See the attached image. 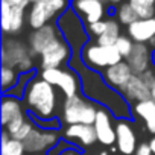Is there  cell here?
<instances>
[{"label": "cell", "instance_id": "17", "mask_svg": "<svg viewBox=\"0 0 155 155\" xmlns=\"http://www.w3.org/2000/svg\"><path fill=\"white\" fill-rule=\"evenodd\" d=\"M64 135L71 143H78L82 147H90L97 141V134L93 125H68Z\"/></svg>", "mask_w": 155, "mask_h": 155}, {"label": "cell", "instance_id": "33", "mask_svg": "<svg viewBox=\"0 0 155 155\" xmlns=\"http://www.w3.org/2000/svg\"><path fill=\"white\" fill-rule=\"evenodd\" d=\"M2 2H5L11 6H20V8H25V9L28 8V5H31L29 0H2Z\"/></svg>", "mask_w": 155, "mask_h": 155}, {"label": "cell", "instance_id": "22", "mask_svg": "<svg viewBox=\"0 0 155 155\" xmlns=\"http://www.w3.org/2000/svg\"><path fill=\"white\" fill-rule=\"evenodd\" d=\"M134 113L144 122L146 129L155 135V102L152 99L134 105Z\"/></svg>", "mask_w": 155, "mask_h": 155}, {"label": "cell", "instance_id": "42", "mask_svg": "<svg viewBox=\"0 0 155 155\" xmlns=\"http://www.w3.org/2000/svg\"><path fill=\"white\" fill-rule=\"evenodd\" d=\"M153 18H155V17H153Z\"/></svg>", "mask_w": 155, "mask_h": 155}, {"label": "cell", "instance_id": "3", "mask_svg": "<svg viewBox=\"0 0 155 155\" xmlns=\"http://www.w3.org/2000/svg\"><path fill=\"white\" fill-rule=\"evenodd\" d=\"M99 107L88 97L76 94L65 97L62 102V120L68 125H93Z\"/></svg>", "mask_w": 155, "mask_h": 155}, {"label": "cell", "instance_id": "4", "mask_svg": "<svg viewBox=\"0 0 155 155\" xmlns=\"http://www.w3.org/2000/svg\"><path fill=\"white\" fill-rule=\"evenodd\" d=\"M82 23L84 21L74 12V9H68L65 14H62L58 18V23H56L62 37L70 44L73 55H78V53L81 55L82 49L87 46V41H88V35Z\"/></svg>", "mask_w": 155, "mask_h": 155}, {"label": "cell", "instance_id": "28", "mask_svg": "<svg viewBox=\"0 0 155 155\" xmlns=\"http://www.w3.org/2000/svg\"><path fill=\"white\" fill-rule=\"evenodd\" d=\"M116 47H117L119 53L126 59V58L129 56V53H131L132 47H134V41H132L129 37L120 35V38H119V40H117V43H116Z\"/></svg>", "mask_w": 155, "mask_h": 155}, {"label": "cell", "instance_id": "39", "mask_svg": "<svg viewBox=\"0 0 155 155\" xmlns=\"http://www.w3.org/2000/svg\"><path fill=\"white\" fill-rule=\"evenodd\" d=\"M152 62H153V64H155V50H153V52H152Z\"/></svg>", "mask_w": 155, "mask_h": 155}, {"label": "cell", "instance_id": "1", "mask_svg": "<svg viewBox=\"0 0 155 155\" xmlns=\"http://www.w3.org/2000/svg\"><path fill=\"white\" fill-rule=\"evenodd\" d=\"M76 59L78 56L73 55L70 64L73 70H76L81 78V90L85 94V97L101 104L104 108L111 111L113 116L119 117V120L128 119L131 111H129V102L125 99V96L113 90L105 82L104 74H99L96 70H91L90 67H87L81 58L79 61Z\"/></svg>", "mask_w": 155, "mask_h": 155}, {"label": "cell", "instance_id": "26", "mask_svg": "<svg viewBox=\"0 0 155 155\" xmlns=\"http://www.w3.org/2000/svg\"><path fill=\"white\" fill-rule=\"evenodd\" d=\"M0 74H2V91L3 94H8L17 84L20 79V73L15 68L11 67H5L2 65V70H0Z\"/></svg>", "mask_w": 155, "mask_h": 155}, {"label": "cell", "instance_id": "14", "mask_svg": "<svg viewBox=\"0 0 155 155\" xmlns=\"http://www.w3.org/2000/svg\"><path fill=\"white\" fill-rule=\"evenodd\" d=\"M111 111H108L104 107H99L96 120L93 123L96 134H97V141L105 144V146H113L116 143V126L111 122Z\"/></svg>", "mask_w": 155, "mask_h": 155}, {"label": "cell", "instance_id": "24", "mask_svg": "<svg viewBox=\"0 0 155 155\" xmlns=\"http://www.w3.org/2000/svg\"><path fill=\"white\" fill-rule=\"evenodd\" d=\"M119 38H120V23L114 18H108L107 20V29L96 40V43L101 44V46H116Z\"/></svg>", "mask_w": 155, "mask_h": 155}, {"label": "cell", "instance_id": "19", "mask_svg": "<svg viewBox=\"0 0 155 155\" xmlns=\"http://www.w3.org/2000/svg\"><path fill=\"white\" fill-rule=\"evenodd\" d=\"M128 37L134 43H150V40L155 37V18H138L128 26Z\"/></svg>", "mask_w": 155, "mask_h": 155}, {"label": "cell", "instance_id": "7", "mask_svg": "<svg viewBox=\"0 0 155 155\" xmlns=\"http://www.w3.org/2000/svg\"><path fill=\"white\" fill-rule=\"evenodd\" d=\"M81 59L91 70H105L123 61V56L119 53L116 46H101L97 43H91L82 49Z\"/></svg>", "mask_w": 155, "mask_h": 155}, {"label": "cell", "instance_id": "31", "mask_svg": "<svg viewBox=\"0 0 155 155\" xmlns=\"http://www.w3.org/2000/svg\"><path fill=\"white\" fill-rule=\"evenodd\" d=\"M68 149H71L67 143H64V141H61V143H58L50 152H49V155H64Z\"/></svg>", "mask_w": 155, "mask_h": 155}, {"label": "cell", "instance_id": "32", "mask_svg": "<svg viewBox=\"0 0 155 155\" xmlns=\"http://www.w3.org/2000/svg\"><path fill=\"white\" fill-rule=\"evenodd\" d=\"M135 155H153V152H152V149H150V144H149V143H140V144L137 146Z\"/></svg>", "mask_w": 155, "mask_h": 155}, {"label": "cell", "instance_id": "38", "mask_svg": "<svg viewBox=\"0 0 155 155\" xmlns=\"http://www.w3.org/2000/svg\"><path fill=\"white\" fill-rule=\"evenodd\" d=\"M149 44H150V46L153 47V50H155V37H153L152 40H150V43H149Z\"/></svg>", "mask_w": 155, "mask_h": 155}, {"label": "cell", "instance_id": "15", "mask_svg": "<svg viewBox=\"0 0 155 155\" xmlns=\"http://www.w3.org/2000/svg\"><path fill=\"white\" fill-rule=\"evenodd\" d=\"M116 144L122 155H132L137 150V138L131 123L126 119H120L116 125Z\"/></svg>", "mask_w": 155, "mask_h": 155}, {"label": "cell", "instance_id": "23", "mask_svg": "<svg viewBox=\"0 0 155 155\" xmlns=\"http://www.w3.org/2000/svg\"><path fill=\"white\" fill-rule=\"evenodd\" d=\"M26 149L23 141L12 138L5 129L2 131V143H0V155H25Z\"/></svg>", "mask_w": 155, "mask_h": 155}, {"label": "cell", "instance_id": "9", "mask_svg": "<svg viewBox=\"0 0 155 155\" xmlns=\"http://www.w3.org/2000/svg\"><path fill=\"white\" fill-rule=\"evenodd\" d=\"M59 143V134L55 129H43L35 128L31 135L23 141L26 152L38 153V152H50Z\"/></svg>", "mask_w": 155, "mask_h": 155}, {"label": "cell", "instance_id": "5", "mask_svg": "<svg viewBox=\"0 0 155 155\" xmlns=\"http://www.w3.org/2000/svg\"><path fill=\"white\" fill-rule=\"evenodd\" d=\"M2 65L15 68L20 74L29 73L34 68V55L31 49L14 38H3Z\"/></svg>", "mask_w": 155, "mask_h": 155}, {"label": "cell", "instance_id": "25", "mask_svg": "<svg viewBox=\"0 0 155 155\" xmlns=\"http://www.w3.org/2000/svg\"><path fill=\"white\" fill-rule=\"evenodd\" d=\"M138 18H153L155 17V0H129L128 2Z\"/></svg>", "mask_w": 155, "mask_h": 155}, {"label": "cell", "instance_id": "16", "mask_svg": "<svg viewBox=\"0 0 155 155\" xmlns=\"http://www.w3.org/2000/svg\"><path fill=\"white\" fill-rule=\"evenodd\" d=\"M25 25V8L11 6L2 2V29L6 35H15L23 29Z\"/></svg>", "mask_w": 155, "mask_h": 155}, {"label": "cell", "instance_id": "27", "mask_svg": "<svg viewBox=\"0 0 155 155\" xmlns=\"http://www.w3.org/2000/svg\"><path fill=\"white\" fill-rule=\"evenodd\" d=\"M116 17H117V21L120 25H132L134 21L138 20V15L135 14V11L132 9V6L129 3H122L117 6V11H116Z\"/></svg>", "mask_w": 155, "mask_h": 155}, {"label": "cell", "instance_id": "20", "mask_svg": "<svg viewBox=\"0 0 155 155\" xmlns=\"http://www.w3.org/2000/svg\"><path fill=\"white\" fill-rule=\"evenodd\" d=\"M25 117V110L18 97L3 94L2 104H0V122H2L3 128H6L11 122Z\"/></svg>", "mask_w": 155, "mask_h": 155}, {"label": "cell", "instance_id": "21", "mask_svg": "<svg viewBox=\"0 0 155 155\" xmlns=\"http://www.w3.org/2000/svg\"><path fill=\"white\" fill-rule=\"evenodd\" d=\"M123 96L128 102H135V104L143 102V101H149V99H152L150 85L144 82L141 74H134L123 91Z\"/></svg>", "mask_w": 155, "mask_h": 155}, {"label": "cell", "instance_id": "30", "mask_svg": "<svg viewBox=\"0 0 155 155\" xmlns=\"http://www.w3.org/2000/svg\"><path fill=\"white\" fill-rule=\"evenodd\" d=\"M32 120L35 122V125L38 128H43V129H55L58 131L59 129V122L58 119H50V120H41V119H37V117H32Z\"/></svg>", "mask_w": 155, "mask_h": 155}, {"label": "cell", "instance_id": "34", "mask_svg": "<svg viewBox=\"0 0 155 155\" xmlns=\"http://www.w3.org/2000/svg\"><path fill=\"white\" fill-rule=\"evenodd\" d=\"M150 94H152V101L155 102V79H153V82L150 85Z\"/></svg>", "mask_w": 155, "mask_h": 155}, {"label": "cell", "instance_id": "36", "mask_svg": "<svg viewBox=\"0 0 155 155\" xmlns=\"http://www.w3.org/2000/svg\"><path fill=\"white\" fill-rule=\"evenodd\" d=\"M105 3H110V5H119L122 0H104Z\"/></svg>", "mask_w": 155, "mask_h": 155}, {"label": "cell", "instance_id": "12", "mask_svg": "<svg viewBox=\"0 0 155 155\" xmlns=\"http://www.w3.org/2000/svg\"><path fill=\"white\" fill-rule=\"evenodd\" d=\"M102 74H104L105 82L113 90H116L117 93L123 94L126 85L129 84L131 78L134 76V71H132V68L129 67V64L126 61H120L119 64L105 68Z\"/></svg>", "mask_w": 155, "mask_h": 155}, {"label": "cell", "instance_id": "40", "mask_svg": "<svg viewBox=\"0 0 155 155\" xmlns=\"http://www.w3.org/2000/svg\"><path fill=\"white\" fill-rule=\"evenodd\" d=\"M37 2H38V0H29V3H31V5H34V3H37Z\"/></svg>", "mask_w": 155, "mask_h": 155}, {"label": "cell", "instance_id": "13", "mask_svg": "<svg viewBox=\"0 0 155 155\" xmlns=\"http://www.w3.org/2000/svg\"><path fill=\"white\" fill-rule=\"evenodd\" d=\"M73 9L87 25L104 20L107 14L104 0H73Z\"/></svg>", "mask_w": 155, "mask_h": 155}, {"label": "cell", "instance_id": "41", "mask_svg": "<svg viewBox=\"0 0 155 155\" xmlns=\"http://www.w3.org/2000/svg\"><path fill=\"white\" fill-rule=\"evenodd\" d=\"M101 155H107V152H102V153H101Z\"/></svg>", "mask_w": 155, "mask_h": 155}, {"label": "cell", "instance_id": "11", "mask_svg": "<svg viewBox=\"0 0 155 155\" xmlns=\"http://www.w3.org/2000/svg\"><path fill=\"white\" fill-rule=\"evenodd\" d=\"M71 47L65 41L64 37H61L58 41H55L43 55H41V68L49 70V68H62V65L71 59Z\"/></svg>", "mask_w": 155, "mask_h": 155}, {"label": "cell", "instance_id": "29", "mask_svg": "<svg viewBox=\"0 0 155 155\" xmlns=\"http://www.w3.org/2000/svg\"><path fill=\"white\" fill-rule=\"evenodd\" d=\"M105 29H107V20H101V21L88 25V34L93 35L96 40L105 32Z\"/></svg>", "mask_w": 155, "mask_h": 155}, {"label": "cell", "instance_id": "8", "mask_svg": "<svg viewBox=\"0 0 155 155\" xmlns=\"http://www.w3.org/2000/svg\"><path fill=\"white\" fill-rule=\"evenodd\" d=\"M41 79L58 88L65 97L79 94L81 90V78L76 70L68 68H49L41 71Z\"/></svg>", "mask_w": 155, "mask_h": 155}, {"label": "cell", "instance_id": "35", "mask_svg": "<svg viewBox=\"0 0 155 155\" xmlns=\"http://www.w3.org/2000/svg\"><path fill=\"white\" fill-rule=\"evenodd\" d=\"M149 144H150V149H152V152H153V155H155V135L152 137V140L149 141Z\"/></svg>", "mask_w": 155, "mask_h": 155}, {"label": "cell", "instance_id": "37", "mask_svg": "<svg viewBox=\"0 0 155 155\" xmlns=\"http://www.w3.org/2000/svg\"><path fill=\"white\" fill-rule=\"evenodd\" d=\"M64 155H79V153H78L76 150H73V149H68V150H67Z\"/></svg>", "mask_w": 155, "mask_h": 155}, {"label": "cell", "instance_id": "10", "mask_svg": "<svg viewBox=\"0 0 155 155\" xmlns=\"http://www.w3.org/2000/svg\"><path fill=\"white\" fill-rule=\"evenodd\" d=\"M62 37L61 31L58 26L49 23L37 31H34L29 37V49H31V53L35 56V55H43L55 41H58L59 38Z\"/></svg>", "mask_w": 155, "mask_h": 155}, {"label": "cell", "instance_id": "18", "mask_svg": "<svg viewBox=\"0 0 155 155\" xmlns=\"http://www.w3.org/2000/svg\"><path fill=\"white\" fill-rule=\"evenodd\" d=\"M126 62L132 68L134 74H143L149 70V65L152 62V52L146 44L134 43V47L126 58Z\"/></svg>", "mask_w": 155, "mask_h": 155}, {"label": "cell", "instance_id": "6", "mask_svg": "<svg viewBox=\"0 0 155 155\" xmlns=\"http://www.w3.org/2000/svg\"><path fill=\"white\" fill-rule=\"evenodd\" d=\"M70 0H38L37 3L31 5L28 14L29 26L37 31L50 23L56 15H62L68 11Z\"/></svg>", "mask_w": 155, "mask_h": 155}, {"label": "cell", "instance_id": "2", "mask_svg": "<svg viewBox=\"0 0 155 155\" xmlns=\"http://www.w3.org/2000/svg\"><path fill=\"white\" fill-rule=\"evenodd\" d=\"M25 102L31 117H37L41 120L55 119L61 105L58 90L37 76L31 81L25 93Z\"/></svg>", "mask_w": 155, "mask_h": 155}]
</instances>
